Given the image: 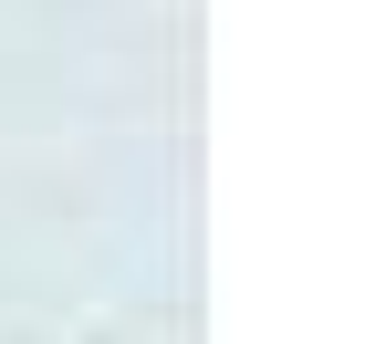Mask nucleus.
Wrapping results in <instances>:
<instances>
[]
</instances>
